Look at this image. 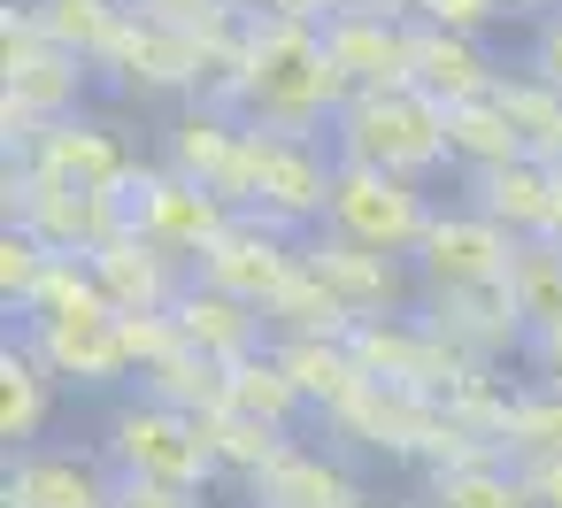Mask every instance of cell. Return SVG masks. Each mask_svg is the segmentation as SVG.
<instances>
[{"mask_svg":"<svg viewBox=\"0 0 562 508\" xmlns=\"http://www.w3.org/2000/svg\"><path fill=\"white\" fill-rule=\"evenodd\" d=\"M554 193H562V178H554L539 155H516V162H501V170L462 178V201H470L485 224H501L516 247H531V239L554 232Z\"/></svg>","mask_w":562,"mask_h":508,"instance_id":"ffe728a7","label":"cell"},{"mask_svg":"<svg viewBox=\"0 0 562 508\" xmlns=\"http://www.w3.org/2000/svg\"><path fill=\"white\" fill-rule=\"evenodd\" d=\"M355 362L370 370V385L424 393V400H447L454 377L477 370V362H462L424 316H378V324H362V331H355Z\"/></svg>","mask_w":562,"mask_h":508,"instance_id":"30bf717a","label":"cell"},{"mask_svg":"<svg viewBox=\"0 0 562 508\" xmlns=\"http://www.w3.org/2000/svg\"><path fill=\"white\" fill-rule=\"evenodd\" d=\"M232 9L247 16V24H331L339 16V0H232Z\"/></svg>","mask_w":562,"mask_h":508,"instance_id":"f35d334b","label":"cell"},{"mask_svg":"<svg viewBox=\"0 0 562 508\" xmlns=\"http://www.w3.org/2000/svg\"><path fill=\"white\" fill-rule=\"evenodd\" d=\"M508 293H516V308H524L531 339L562 331V239H531V247H516Z\"/></svg>","mask_w":562,"mask_h":508,"instance_id":"836d02e7","label":"cell"},{"mask_svg":"<svg viewBox=\"0 0 562 508\" xmlns=\"http://www.w3.org/2000/svg\"><path fill=\"white\" fill-rule=\"evenodd\" d=\"M431 216H439L431 185H408V178H385V170L339 162V178H331V216H324V232H331V239H347V247H370V255L416 262V247H424Z\"/></svg>","mask_w":562,"mask_h":508,"instance_id":"5b68a950","label":"cell"},{"mask_svg":"<svg viewBox=\"0 0 562 508\" xmlns=\"http://www.w3.org/2000/svg\"><path fill=\"white\" fill-rule=\"evenodd\" d=\"M347 78L316 24H247V93L239 116L270 139H324L347 109Z\"/></svg>","mask_w":562,"mask_h":508,"instance_id":"6da1fadb","label":"cell"},{"mask_svg":"<svg viewBox=\"0 0 562 508\" xmlns=\"http://www.w3.org/2000/svg\"><path fill=\"white\" fill-rule=\"evenodd\" d=\"M47 270H55V255H47L32 232H0V308H9V324L24 316V301L40 293Z\"/></svg>","mask_w":562,"mask_h":508,"instance_id":"8d00e7d4","label":"cell"},{"mask_svg":"<svg viewBox=\"0 0 562 508\" xmlns=\"http://www.w3.org/2000/svg\"><path fill=\"white\" fill-rule=\"evenodd\" d=\"M524 70H531V78H547V86H562V16H547V24H531V47H524Z\"/></svg>","mask_w":562,"mask_h":508,"instance_id":"ab89813d","label":"cell"},{"mask_svg":"<svg viewBox=\"0 0 562 508\" xmlns=\"http://www.w3.org/2000/svg\"><path fill=\"white\" fill-rule=\"evenodd\" d=\"M9 331H16V339L47 362V377L70 385V393H109V385L132 377L116 308H78V316H47V324H9Z\"/></svg>","mask_w":562,"mask_h":508,"instance_id":"ba28073f","label":"cell"},{"mask_svg":"<svg viewBox=\"0 0 562 508\" xmlns=\"http://www.w3.org/2000/svg\"><path fill=\"white\" fill-rule=\"evenodd\" d=\"M139 393L147 400H162V408H178V416H216V408H232V377H224V362H209V354H193V347H178L170 362H155L147 377H139Z\"/></svg>","mask_w":562,"mask_h":508,"instance_id":"4316f807","label":"cell"},{"mask_svg":"<svg viewBox=\"0 0 562 508\" xmlns=\"http://www.w3.org/2000/svg\"><path fill=\"white\" fill-rule=\"evenodd\" d=\"M508 270H516V239H508L501 224H485L470 201L439 208L431 232H424V247H416V285H431V293L508 285Z\"/></svg>","mask_w":562,"mask_h":508,"instance_id":"8fae6325","label":"cell"},{"mask_svg":"<svg viewBox=\"0 0 562 508\" xmlns=\"http://www.w3.org/2000/svg\"><path fill=\"white\" fill-rule=\"evenodd\" d=\"M493 109L516 124V139H524L531 155H547V147L562 139V86L531 78L524 63H516V70H501V86H493Z\"/></svg>","mask_w":562,"mask_h":508,"instance_id":"d6a6232c","label":"cell"},{"mask_svg":"<svg viewBox=\"0 0 562 508\" xmlns=\"http://www.w3.org/2000/svg\"><path fill=\"white\" fill-rule=\"evenodd\" d=\"M424 508H531V485L508 454H470L424 470Z\"/></svg>","mask_w":562,"mask_h":508,"instance_id":"484cf974","label":"cell"},{"mask_svg":"<svg viewBox=\"0 0 562 508\" xmlns=\"http://www.w3.org/2000/svg\"><path fill=\"white\" fill-rule=\"evenodd\" d=\"M416 316L462 354V362H508V354H524L531 347V324H524V308H516V293L508 285H462V293H416Z\"/></svg>","mask_w":562,"mask_h":508,"instance_id":"4fadbf2b","label":"cell"},{"mask_svg":"<svg viewBox=\"0 0 562 508\" xmlns=\"http://www.w3.org/2000/svg\"><path fill=\"white\" fill-rule=\"evenodd\" d=\"M201 431H209V454H216V470L247 493L278 454H285V431H270V424H255V416H239V408H216V416H201Z\"/></svg>","mask_w":562,"mask_h":508,"instance_id":"1f68e13d","label":"cell"},{"mask_svg":"<svg viewBox=\"0 0 562 508\" xmlns=\"http://www.w3.org/2000/svg\"><path fill=\"white\" fill-rule=\"evenodd\" d=\"M324 47H331V63L355 93L416 86V24L408 16H331Z\"/></svg>","mask_w":562,"mask_h":508,"instance_id":"d6986e66","label":"cell"},{"mask_svg":"<svg viewBox=\"0 0 562 508\" xmlns=\"http://www.w3.org/2000/svg\"><path fill=\"white\" fill-rule=\"evenodd\" d=\"M524 354H531V370H539V385H562V331H547V339H531Z\"/></svg>","mask_w":562,"mask_h":508,"instance_id":"7bdbcfd3","label":"cell"},{"mask_svg":"<svg viewBox=\"0 0 562 508\" xmlns=\"http://www.w3.org/2000/svg\"><path fill=\"white\" fill-rule=\"evenodd\" d=\"M270 347H278V362H285V377L301 385V400H308L316 424L339 416V408L370 385V370L355 362V339H270Z\"/></svg>","mask_w":562,"mask_h":508,"instance_id":"cb8c5ba5","label":"cell"},{"mask_svg":"<svg viewBox=\"0 0 562 508\" xmlns=\"http://www.w3.org/2000/svg\"><path fill=\"white\" fill-rule=\"evenodd\" d=\"M501 454L508 462H554L562 454V385L524 377L508 416H501Z\"/></svg>","mask_w":562,"mask_h":508,"instance_id":"f1b7e54d","label":"cell"},{"mask_svg":"<svg viewBox=\"0 0 562 508\" xmlns=\"http://www.w3.org/2000/svg\"><path fill=\"white\" fill-rule=\"evenodd\" d=\"M101 462H109L116 477H147V485H178V493H209V485L224 477L216 454H209V431H201L193 416L147 400V393H132V400L109 408V424H101Z\"/></svg>","mask_w":562,"mask_h":508,"instance_id":"3957f363","label":"cell"},{"mask_svg":"<svg viewBox=\"0 0 562 508\" xmlns=\"http://www.w3.org/2000/svg\"><path fill=\"white\" fill-rule=\"evenodd\" d=\"M193 278L270 316V301L301 278V239H293V232H278V224H262V216H239V224H232L201 262H193Z\"/></svg>","mask_w":562,"mask_h":508,"instance_id":"7c38bea8","label":"cell"},{"mask_svg":"<svg viewBox=\"0 0 562 508\" xmlns=\"http://www.w3.org/2000/svg\"><path fill=\"white\" fill-rule=\"evenodd\" d=\"M0 508H116V470L101 447H24L9 454L0 477Z\"/></svg>","mask_w":562,"mask_h":508,"instance_id":"5bb4252c","label":"cell"},{"mask_svg":"<svg viewBox=\"0 0 562 508\" xmlns=\"http://www.w3.org/2000/svg\"><path fill=\"white\" fill-rule=\"evenodd\" d=\"M447 147H454V178H477V170H501L516 155H531L516 139V124L493 109V101H470V109H447Z\"/></svg>","mask_w":562,"mask_h":508,"instance_id":"4dcf8cb0","label":"cell"},{"mask_svg":"<svg viewBox=\"0 0 562 508\" xmlns=\"http://www.w3.org/2000/svg\"><path fill=\"white\" fill-rule=\"evenodd\" d=\"M40 9V24H47V39L63 47V55H78V63H109V47H116V32H124V0H32Z\"/></svg>","mask_w":562,"mask_h":508,"instance_id":"f546056e","label":"cell"},{"mask_svg":"<svg viewBox=\"0 0 562 508\" xmlns=\"http://www.w3.org/2000/svg\"><path fill=\"white\" fill-rule=\"evenodd\" d=\"M47 416H55V377H47V362L9 331V339H0V439H9V454L40 447Z\"/></svg>","mask_w":562,"mask_h":508,"instance_id":"d4e9b609","label":"cell"},{"mask_svg":"<svg viewBox=\"0 0 562 508\" xmlns=\"http://www.w3.org/2000/svg\"><path fill=\"white\" fill-rule=\"evenodd\" d=\"M301 270L355 316V324H378V316H416V262H393V255H370V247H347L331 232H308L301 239Z\"/></svg>","mask_w":562,"mask_h":508,"instance_id":"52a82bcc","label":"cell"},{"mask_svg":"<svg viewBox=\"0 0 562 508\" xmlns=\"http://www.w3.org/2000/svg\"><path fill=\"white\" fill-rule=\"evenodd\" d=\"M224 377H232V408H239V416H255V424H270V431H285V439H293V424L308 416V400H301V385L285 377L278 347H262V354L232 362Z\"/></svg>","mask_w":562,"mask_h":508,"instance_id":"83f0119b","label":"cell"},{"mask_svg":"<svg viewBox=\"0 0 562 508\" xmlns=\"http://www.w3.org/2000/svg\"><path fill=\"white\" fill-rule=\"evenodd\" d=\"M547 239H562V193H554V232H547Z\"/></svg>","mask_w":562,"mask_h":508,"instance_id":"f6af8a7d","label":"cell"},{"mask_svg":"<svg viewBox=\"0 0 562 508\" xmlns=\"http://www.w3.org/2000/svg\"><path fill=\"white\" fill-rule=\"evenodd\" d=\"M355 331H362V324H355V316L308 278V270L270 301V339H355Z\"/></svg>","mask_w":562,"mask_h":508,"instance_id":"e575fe53","label":"cell"},{"mask_svg":"<svg viewBox=\"0 0 562 508\" xmlns=\"http://www.w3.org/2000/svg\"><path fill=\"white\" fill-rule=\"evenodd\" d=\"M501 16L508 24H547V16H562V0H501Z\"/></svg>","mask_w":562,"mask_h":508,"instance_id":"ee69618b","label":"cell"},{"mask_svg":"<svg viewBox=\"0 0 562 508\" xmlns=\"http://www.w3.org/2000/svg\"><path fill=\"white\" fill-rule=\"evenodd\" d=\"M116 508H201V493H178V485H147V477H116Z\"/></svg>","mask_w":562,"mask_h":508,"instance_id":"60d3db41","label":"cell"},{"mask_svg":"<svg viewBox=\"0 0 562 508\" xmlns=\"http://www.w3.org/2000/svg\"><path fill=\"white\" fill-rule=\"evenodd\" d=\"M239 147H247V116L209 109V101H178V109H170V124H162V155H155V162L216 193V178L232 170V155H239Z\"/></svg>","mask_w":562,"mask_h":508,"instance_id":"7402d4cb","label":"cell"},{"mask_svg":"<svg viewBox=\"0 0 562 508\" xmlns=\"http://www.w3.org/2000/svg\"><path fill=\"white\" fill-rule=\"evenodd\" d=\"M331 178H339V155L324 139H270L262 132V185H255V208L247 216L308 239L331 216Z\"/></svg>","mask_w":562,"mask_h":508,"instance_id":"9c48e42d","label":"cell"},{"mask_svg":"<svg viewBox=\"0 0 562 508\" xmlns=\"http://www.w3.org/2000/svg\"><path fill=\"white\" fill-rule=\"evenodd\" d=\"M170 316H178V339H186L193 354L224 362V370L270 347V316H262V308H247V301H232V293H216V285H201V278L178 293V308H170Z\"/></svg>","mask_w":562,"mask_h":508,"instance_id":"44dd1931","label":"cell"},{"mask_svg":"<svg viewBox=\"0 0 562 508\" xmlns=\"http://www.w3.org/2000/svg\"><path fill=\"white\" fill-rule=\"evenodd\" d=\"M324 147L339 162H362V170H385V178H408V185H431L439 170H454V147H447V109L416 86H385V93H347V109L331 116Z\"/></svg>","mask_w":562,"mask_h":508,"instance_id":"7a4b0ae2","label":"cell"},{"mask_svg":"<svg viewBox=\"0 0 562 508\" xmlns=\"http://www.w3.org/2000/svg\"><path fill=\"white\" fill-rule=\"evenodd\" d=\"M524 485H531V508H562V454L554 462H516Z\"/></svg>","mask_w":562,"mask_h":508,"instance_id":"b9f144b4","label":"cell"},{"mask_svg":"<svg viewBox=\"0 0 562 508\" xmlns=\"http://www.w3.org/2000/svg\"><path fill=\"white\" fill-rule=\"evenodd\" d=\"M124 208H132V232L155 239V247L178 255V262H201V255L239 224V208H232L224 193H209V185H193V178H178V170H162V162H139V178L124 185Z\"/></svg>","mask_w":562,"mask_h":508,"instance_id":"8992f818","label":"cell"},{"mask_svg":"<svg viewBox=\"0 0 562 508\" xmlns=\"http://www.w3.org/2000/svg\"><path fill=\"white\" fill-rule=\"evenodd\" d=\"M93 285H101V301H109L116 316H170L178 293L193 285V262H178V255H162L155 239L124 232V239H109V247L93 255Z\"/></svg>","mask_w":562,"mask_h":508,"instance_id":"e0dca14e","label":"cell"},{"mask_svg":"<svg viewBox=\"0 0 562 508\" xmlns=\"http://www.w3.org/2000/svg\"><path fill=\"white\" fill-rule=\"evenodd\" d=\"M247 508H370V493L347 470V454L316 439H285V454L247 485Z\"/></svg>","mask_w":562,"mask_h":508,"instance_id":"ac0fdd59","label":"cell"},{"mask_svg":"<svg viewBox=\"0 0 562 508\" xmlns=\"http://www.w3.org/2000/svg\"><path fill=\"white\" fill-rule=\"evenodd\" d=\"M124 9H132V16H147V24H162V32H178V39H201V47L247 24L232 0H124Z\"/></svg>","mask_w":562,"mask_h":508,"instance_id":"d590c367","label":"cell"},{"mask_svg":"<svg viewBox=\"0 0 562 508\" xmlns=\"http://www.w3.org/2000/svg\"><path fill=\"white\" fill-rule=\"evenodd\" d=\"M416 24L454 32V39H485V32L508 24V16H501V0H424V16H416Z\"/></svg>","mask_w":562,"mask_h":508,"instance_id":"74e56055","label":"cell"},{"mask_svg":"<svg viewBox=\"0 0 562 508\" xmlns=\"http://www.w3.org/2000/svg\"><path fill=\"white\" fill-rule=\"evenodd\" d=\"M24 162L47 170V178H63V185H78V193H124V185L139 178V147H132L116 124H93V116L47 124V132L24 147Z\"/></svg>","mask_w":562,"mask_h":508,"instance_id":"9a60e30c","label":"cell"},{"mask_svg":"<svg viewBox=\"0 0 562 508\" xmlns=\"http://www.w3.org/2000/svg\"><path fill=\"white\" fill-rule=\"evenodd\" d=\"M370 508H378V500H370Z\"/></svg>","mask_w":562,"mask_h":508,"instance_id":"bcb514c9","label":"cell"},{"mask_svg":"<svg viewBox=\"0 0 562 508\" xmlns=\"http://www.w3.org/2000/svg\"><path fill=\"white\" fill-rule=\"evenodd\" d=\"M501 70H508V63H501L485 39H454V32H431V24H416V93H431L439 109L493 101Z\"/></svg>","mask_w":562,"mask_h":508,"instance_id":"603a6c76","label":"cell"},{"mask_svg":"<svg viewBox=\"0 0 562 508\" xmlns=\"http://www.w3.org/2000/svg\"><path fill=\"white\" fill-rule=\"evenodd\" d=\"M101 78L116 93H139V101H162V93L193 101L201 93V39H178V32H162V24H147V16L124 9V32H116Z\"/></svg>","mask_w":562,"mask_h":508,"instance_id":"2e32d148","label":"cell"},{"mask_svg":"<svg viewBox=\"0 0 562 508\" xmlns=\"http://www.w3.org/2000/svg\"><path fill=\"white\" fill-rule=\"evenodd\" d=\"M0 208H9V232H32L47 255H78L93 262L109 239L132 232V208L124 193H78L32 162H9V178H0Z\"/></svg>","mask_w":562,"mask_h":508,"instance_id":"277c9868","label":"cell"}]
</instances>
